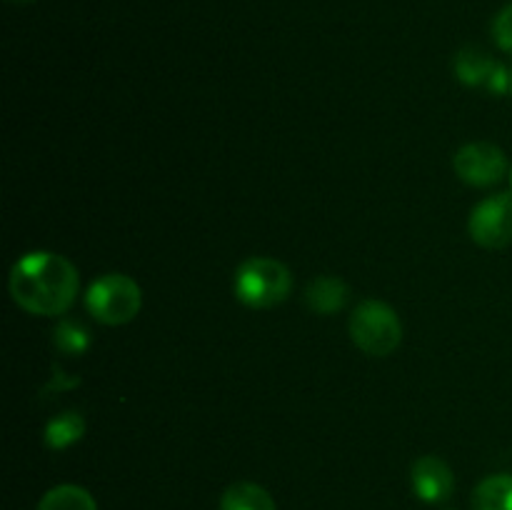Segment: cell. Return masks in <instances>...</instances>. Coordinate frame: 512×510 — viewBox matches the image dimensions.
Wrapping results in <instances>:
<instances>
[{
    "instance_id": "6da1fadb",
    "label": "cell",
    "mask_w": 512,
    "mask_h": 510,
    "mask_svg": "<svg viewBox=\"0 0 512 510\" xmlns=\"http://www.w3.org/2000/svg\"><path fill=\"white\" fill-rule=\"evenodd\" d=\"M80 278L68 258L50 250L23 255L10 270V295L33 315H63L78 295Z\"/></svg>"
},
{
    "instance_id": "7a4b0ae2",
    "label": "cell",
    "mask_w": 512,
    "mask_h": 510,
    "mask_svg": "<svg viewBox=\"0 0 512 510\" xmlns=\"http://www.w3.org/2000/svg\"><path fill=\"white\" fill-rule=\"evenodd\" d=\"M293 275L275 258H248L235 273V295L250 308H273L288 300Z\"/></svg>"
},
{
    "instance_id": "3957f363",
    "label": "cell",
    "mask_w": 512,
    "mask_h": 510,
    "mask_svg": "<svg viewBox=\"0 0 512 510\" xmlns=\"http://www.w3.org/2000/svg\"><path fill=\"white\" fill-rule=\"evenodd\" d=\"M350 338L373 358H385L403 340V325L398 313L380 300H365L350 315Z\"/></svg>"
},
{
    "instance_id": "277c9868",
    "label": "cell",
    "mask_w": 512,
    "mask_h": 510,
    "mask_svg": "<svg viewBox=\"0 0 512 510\" xmlns=\"http://www.w3.org/2000/svg\"><path fill=\"white\" fill-rule=\"evenodd\" d=\"M90 315L105 325H125L143 308V290L133 278L108 273L95 280L85 293Z\"/></svg>"
},
{
    "instance_id": "5b68a950",
    "label": "cell",
    "mask_w": 512,
    "mask_h": 510,
    "mask_svg": "<svg viewBox=\"0 0 512 510\" xmlns=\"http://www.w3.org/2000/svg\"><path fill=\"white\" fill-rule=\"evenodd\" d=\"M470 235L490 250L512 243V193H498L475 205L470 215Z\"/></svg>"
},
{
    "instance_id": "8992f818",
    "label": "cell",
    "mask_w": 512,
    "mask_h": 510,
    "mask_svg": "<svg viewBox=\"0 0 512 510\" xmlns=\"http://www.w3.org/2000/svg\"><path fill=\"white\" fill-rule=\"evenodd\" d=\"M508 160L493 143H470L455 153V173L470 185H495L505 178Z\"/></svg>"
},
{
    "instance_id": "52a82bcc",
    "label": "cell",
    "mask_w": 512,
    "mask_h": 510,
    "mask_svg": "<svg viewBox=\"0 0 512 510\" xmlns=\"http://www.w3.org/2000/svg\"><path fill=\"white\" fill-rule=\"evenodd\" d=\"M413 490L425 503H445L455 490V475L445 460L435 455L415 460L413 465Z\"/></svg>"
},
{
    "instance_id": "ba28073f",
    "label": "cell",
    "mask_w": 512,
    "mask_h": 510,
    "mask_svg": "<svg viewBox=\"0 0 512 510\" xmlns=\"http://www.w3.org/2000/svg\"><path fill=\"white\" fill-rule=\"evenodd\" d=\"M350 290L348 285L340 278H333V275H318L308 283L305 288V303L310 305V310L320 315H333L348 303Z\"/></svg>"
},
{
    "instance_id": "9c48e42d",
    "label": "cell",
    "mask_w": 512,
    "mask_h": 510,
    "mask_svg": "<svg viewBox=\"0 0 512 510\" xmlns=\"http://www.w3.org/2000/svg\"><path fill=\"white\" fill-rule=\"evenodd\" d=\"M495 68L498 63L480 48H463L455 55V75L468 85H488Z\"/></svg>"
},
{
    "instance_id": "30bf717a",
    "label": "cell",
    "mask_w": 512,
    "mask_h": 510,
    "mask_svg": "<svg viewBox=\"0 0 512 510\" xmlns=\"http://www.w3.org/2000/svg\"><path fill=\"white\" fill-rule=\"evenodd\" d=\"M473 510H512V475H490L473 490Z\"/></svg>"
},
{
    "instance_id": "8fae6325",
    "label": "cell",
    "mask_w": 512,
    "mask_h": 510,
    "mask_svg": "<svg viewBox=\"0 0 512 510\" xmlns=\"http://www.w3.org/2000/svg\"><path fill=\"white\" fill-rule=\"evenodd\" d=\"M220 510H275V500L255 483H233L220 498Z\"/></svg>"
},
{
    "instance_id": "7c38bea8",
    "label": "cell",
    "mask_w": 512,
    "mask_h": 510,
    "mask_svg": "<svg viewBox=\"0 0 512 510\" xmlns=\"http://www.w3.org/2000/svg\"><path fill=\"white\" fill-rule=\"evenodd\" d=\"M85 420L83 415L75 410H65V413L55 415L48 425H45V443L53 450H63L73 445L75 440L83 438Z\"/></svg>"
},
{
    "instance_id": "4fadbf2b",
    "label": "cell",
    "mask_w": 512,
    "mask_h": 510,
    "mask_svg": "<svg viewBox=\"0 0 512 510\" xmlns=\"http://www.w3.org/2000/svg\"><path fill=\"white\" fill-rule=\"evenodd\" d=\"M38 510H98V505L80 485H58L43 495Z\"/></svg>"
},
{
    "instance_id": "5bb4252c",
    "label": "cell",
    "mask_w": 512,
    "mask_h": 510,
    "mask_svg": "<svg viewBox=\"0 0 512 510\" xmlns=\"http://www.w3.org/2000/svg\"><path fill=\"white\" fill-rule=\"evenodd\" d=\"M90 345V333L85 325L75 323V320H63V323L55 328V348L63 350L68 355L85 353Z\"/></svg>"
},
{
    "instance_id": "9a60e30c",
    "label": "cell",
    "mask_w": 512,
    "mask_h": 510,
    "mask_svg": "<svg viewBox=\"0 0 512 510\" xmlns=\"http://www.w3.org/2000/svg\"><path fill=\"white\" fill-rule=\"evenodd\" d=\"M493 38L503 50L512 53V3L505 5L493 20Z\"/></svg>"
},
{
    "instance_id": "2e32d148",
    "label": "cell",
    "mask_w": 512,
    "mask_h": 510,
    "mask_svg": "<svg viewBox=\"0 0 512 510\" xmlns=\"http://www.w3.org/2000/svg\"><path fill=\"white\" fill-rule=\"evenodd\" d=\"M510 93H512V73H510Z\"/></svg>"
},
{
    "instance_id": "e0dca14e",
    "label": "cell",
    "mask_w": 512,
    "mask_h": 510,
    "mask_svg": "<svg viewBox=\"0 0 512 510\" xmlns=\"http://www.w3.org/2000/svg\"><path fill=\"white\" fill-rule=\"evenodd\" d=\"M15 3H28V0H15Z\"/></svg>"
},
{
    "instance_id": "ac0fdd59",
    "label": "cell",
    "mask_w": 512,
    "mask_h": 510,
    "mask_svg": "<svg viewBox=\"0 0 512 510\" xmlns=\"http://www.w3.org/2000/svg\"><path fill=\"white\" fill-rule=\"evenodd\" d=\"M510 183H512V170H510Z\"/></svg>"
}]
</instances>
